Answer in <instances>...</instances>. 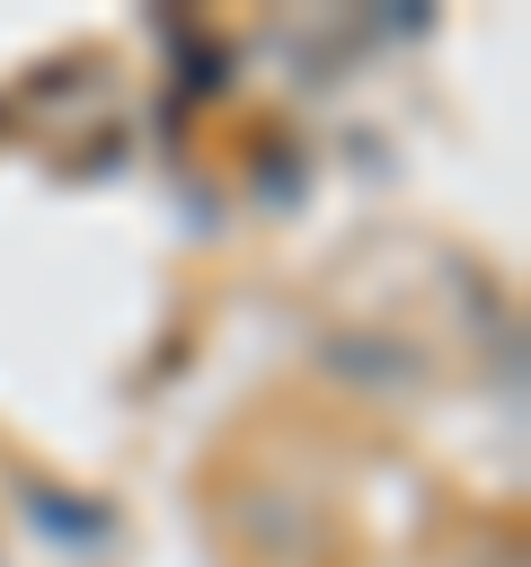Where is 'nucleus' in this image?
I'll list each match as a JSON object with an SVG mask.
<instances>
[{
  "mask_svg": "<svg viewBox=\"0 0 531 567\" xmlns=\"http://www.w3.org/2000/svg\"><path fill=\"white\" fill-rule=\"evenodd\" d=\"M257 195H266V204H301V159H292V142H283V159L257 168Z\"/></svg>",
  "mask_w": 531,
  "mask_h": 567,
  "instance_id": "obj_3",
  "label": "nucleus"
},
{
  "mask_svg": "<svg viewBox=\"0 0 531 567\" xmlns=\"http://www.w3.org/2000/svg\"><path fill=\"white\" fill-rule=\"evenodd\" d=\"M27 523L53 532V540H80V549H97V540L115 532L97 496H62V487H27Z\"/></svg>",
  "mask_w": 531,
  "mask_h": 567,
  "instance_id": "obj_2",
  "label": "nucleus"
},
{
  "mask_svg": "<svg viewBox=\"0 0 531 567\" xmlns=\"http://www.w3.org/2000/svg\"><path fill=\"white\" fill-rule=\"evenodd\" d=\"M327 372L354 381V390H416L425 381V354L398 346V337H327Z\"/></svg>",
  "mask_w": 531,
  "mask_h": 567,
  "instance_id": "obj_1",
  "label": "nucleus"
}]
</instances>
